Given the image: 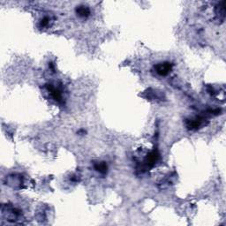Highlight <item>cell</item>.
Here are the masks:
<instances>
[{
  "instance_id": "6da1fadb",
  "label": "cell",
  "mask_w": 226,
  "mask_h": 226,
  "mask_svg": "<svg viewBox=\"0 0 226 226\" xmlns=\"http://www.w3.org/2000/svg\"><path fill=\"white\" fill-rule=\"evenodd\" d=\"M172 67V64L168 62H164V63H160L156 66V71L157 73L161 76H165L171 72Z\"/></svg>"
},
{
  "instance_id": "7a4b0ae2",
  "label": "cell",
  "mask_w": 226,
  "mask_h": 226,
  "mask_svg": "<svg viewBox=\"0 0 226 226\" xmlns=\"http://www.w3.org/2000/svg\"><path fill=\"white\" fill-rule=\"evenodd\" d=\"M48 89L50 91V93L51 95L53 98L55 99L56 101H61V98H62V95H61V92L58 90V88L56 87H52V86H48Z\"/></svg>"
},
{
  "instance_id": "3957f363",
  "label": "cell",
  "mask_w": 226,
  "mask_h": 226,
  "mask_svg": "<svg viewBox=\"0 0 226 226\" xmlns=\"http://www.w3.org/2000/svg\"><path fill=\"white\" fill-rule=\"evenodd\" d=\"M95 169L101 174H105L107 173L108 167H107V164L104 162H100L95 165Z\"/></svg>"
},
{
  "instance_id": "277c9868",
  "label": "cell",
  "mask_w": 226,
  "mask_h": 226,
  "mask_svg": "<svg viewBox=\"0 0 226 226\" xmlns=\"http://www.w3.org/2000/svg\"><path fill=\"white\" fill-rule=\"evenodd\" d=\"M76 12L81 17H87L89 15V9L87 6H79L76 10Z\"/></svg>"
},
{
  "instance_id": "5b68a950",
  "label": "cell",
  "mask_w": 226,
  "mask_h": 226,
  "mask_svg": "<svg viewBox=\"0 0 226 226\" xmlns=\"http://www.w3.org/2000/svg\"><path fill=\"white\" fill-rule=\"evenodd\" d=\"M48 24H49V19L48 18H44L41 21V27H45Z\"/></svg>"
}]
</instances>
